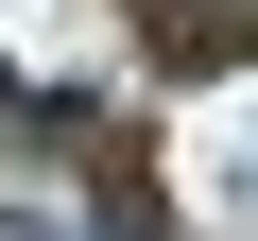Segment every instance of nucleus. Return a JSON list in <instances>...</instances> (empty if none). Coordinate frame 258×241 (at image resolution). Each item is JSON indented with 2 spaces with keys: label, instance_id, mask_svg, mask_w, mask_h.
<instances>
[{
  "label": "nucleus",
  "instance_id": "f257e3e1",
  "mask_svg": "<svg viewBox=\"0 0 258 241\" xmlns=\"http://www.w3.org/2000/svg\"><path fill=\"white\" fill-rule=\"evenodd\" d=\"M0 120H35V103H18V69H0Z\"/></svg>",
  "mask_w": 258,
  "mask_h": 241
},
{
  "label": "nucleus",
  "instance_id": "f03ea898",
  "mask_svg": "<svg viewBox=\"0 0 258 241\" xmlns=\"http://www.w3.org/2000/svg\"><path fill=\"white\" fill-rule=\"evenodd\" d=\"M0 241H35V224H0Z\"/></svg>",
  "mask_w": 258,
  "mask_h": 241
}]
</instances>
